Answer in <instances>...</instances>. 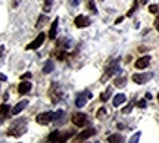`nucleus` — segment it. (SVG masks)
<instances>
[{
    "label": "nucleus",
    "mask_w": 159,
    "mask_h": 143,
    "mask_svg": "<svg viewBox=\"0 0 159 143\" xmlns=\"http://www.w3.org/2000/svg\"><path fill=\"white\" fill-rule=\"evenodd\" d=\"M85 3H87V7L90 9L91 13H97V7H96V3H94V0H85Z\"/></svg>",
    "instance_id": "21"
},
{
    "label": "nucleus",
    "mask_w": 159,
    "mask_h": 143,
    "mask_svg": "<svg viewBox=\"0 0 159 143\" xmlns=\"http://www.w3.org/2000/svg\"><path fill=\"white\" fill-rule=\"evenodd\" d=\"M155 28L159 31V12H158V16H156V19H155Z\"/></svg>",
    "instance_id": "34"
},
{
    "label": "nucleus",
    "mask_w": 159,
    "mask_h": 143,
    "mask_svg": "<svg viewBox=\"0 0 159 143\" xmlns=\"http://www.w3.org/2000/svg\"><path fill=\"white\" fill-rule=\"evenodd\" d=\"M158 100H159V95H158Z\"/></svg>",
    "instance_id": "41"
},
{
    "label": "nucleus",
    "mask_w": 159,
    "mask_h": 143,
    "mask_svg": "<svg viewBox=\"0 0 159 143\" xmlns=\"http://www.w3.org/2000/svg\"><path fill=\"white\" fill-rule=\"evenodd\" d=\"M131 109H133V105H130V106H125V108L122 109V114H128Z\"/></svg>",
    "instance_id": "33"
},
{
    "label": "nucleus",
    "mask_w": 159,
    "mask_h": 143,
    "mask_svg": "<svg viewBox=\"0 0 159 143\" xmlns=\"http://www.w3.org/2000/svg\"><path fill=\"white\" fill-rule=\"evenodd\" d=\"M19 3H21V0H12V7H18Z\"/></svg>",
    "instance_id": "35"
},
{
    "label": "nucleus",
    "mask_w": 159,
    "mask_h": 143,
    "mask_svg": "<svg viewBox=\"0 0 159 143\" xmlns=\"http://www.w3.org/2000/svg\"><path fill=\"white\" fill-rule=\"evenodd\" d=\"M149 63H150V56H149V55H144V56L139 58L136 61V68L137 69H144L149 67Z\"/></svg>",
    "instance_id": "10"
},
{
    "label": "nucleus",
    "mask_w": 159,
    "mask_h": 143,
    "mask_svg": "<svg viewBox=\"0 0 159 143\" xmlns=\"http://www.w3.org/2000/svg\"><path fill=\"white\" fill-rule=\"evenodd\" d=\"M30 90H31V83H30V81L22 80L19 83V86H18V93H19V95H27Z\"/></svg>",
    "instance_id": "12"
},
{
    "label": "nucleus",
    "mask_w": 159,
    "mask_h": 143,
    "mask_svg": "<svg viewBox=\"0 0 159 143\" xmlns=\"http://www.w3.org/2000/svg\"><path fill=\"white\" fill-rule=\"evenodd\" d=\"M90 97H93V95H91V93H89V92L80 93L78 96H77V99H75V106H77V108H83Z\"/></svg>",
    "instance_id": "5"
},
{
    "label": "nucleus",
    "mask_w": 159,
    "mask_h": 143,
    "mask_svg": "<svg viewBox=\"0 0 159 143\" xmlns=\"http://www.w3.org/2000/svg\"><path fill=\"white\" fill-rule=\"evenodd\" d=\"M0 81H6V75L5 74H0Z\"/></svg>",
    "instance_id": "38"
},
{
    "label": "nucleus",
    "mask_w": 159,
    "mask_h": 143,
    "mask_svg": "<svg viewBox=\"0 0 159 143\" xmlns=\"http://www.w3.org/2000/svg\"><path fill=\"white\" fill-rule=\"evenodd\" d=\"M149 12H150V13H158V12H159V6L158 5H150V6H149Z\"/></svg>",
    "instance_id": "29"
},
{
    "label": "nucleus",
    "mask_w": 159,
    "mask_h": 143,
    "mask_svg": "<svg viewBox=\"0 0 159 143\" xmlns=\"http://www.w3.org/2000/svg\"><path fill=\"white\" fill-rule=\"evenodd\" d=\"M57 25H59V18H56L53 22H52L50 31H49V39L50 40H55L56 39V33H57Z\"/></svg>",
    "instance_id": "14"
},
{
    "label": "nucleus",
    "mask_w": 159,
    "mask_h": 143,
    "mask_svg": "<svg viewBox=\"0 0 159 143\" xmlns=\"http://www.w3.org/2000/svg\"><path fill=\"white\" fill-rule=\"evenodd\" d=\"M30 78H31V72H25L21 75V80H30Z\"/></svg>",
    "instance_id": "32"
},
{
    "label": "nucleus",
    "mask_w": 159,
    "mask_h": 143,
    "mask_svg": "<svg viewBox=\"0 0 159 143\" xmlns=\"http://www.w3.org/2000/svg\"><path fill=\"white\" fill-rule=\"evenodd\" d=\"M53 69H55V63H53V61H50V59L46 61L44 65H43V72H44V74H50Z\"/></svg>",
    "instance_id": "15"
},
{
    "label": "nucleus",
    "mask_w": 159,
    "mask_h": 143,
    "mask_svg": "<svg viewBox=\"0 0 159 143\" xmlns=\"http://www.w3.org/2000/svg\"><path fill=\"white\" fill-rule=\"evenodd\" d=\"M100 2H105V0H100Z\"/></svg>",
    "instance_id": "42"
},
{
    "label": "nucleus",
    "mask_w": 159,
    "mask_h": 143,
    "mask_svg": "<svg viewBox=\"0 0 159 143\" xmlns=\"http://www.w3.org/2000/svg\"><path fill=\"white\" fill-rule=\"evenodd\" d=\"M37 122L41 124V126H46V124H49L50 121H53V112H41V114L37 115Z\"/></svg>",
    "instance_id": "6"
},
{
    "label": "nucleus",
    "mask_w": 159,
    "mask_h": 143,
    "mask_svg": "<svg viewBox=\"0 0 159 143\" xmlns=\"http://www.w3.org/2000/svg\"><path fill=\"white\" fill-rule=\"evenodd\" d=\"M114 84H115V87L122 89V87H125V84H127V78H125V77H118V78H115Z\"/></svg>",
    "instance_id": "20"
},
{
    "label": "nucleus",
    "mask_w": 159,
    "mask_h": 143,
    "mask_svg": "<svg viewBox=\"0 0 159 143\" xmlns=\"http://www.w3.org/2000/svg\"><path fill=\"white\" fill-rule=\"evenodd\" d=\"M55 56H56L59 61H63V59L66 58V52L65 50H57V52H55Z\"/></svg>",
    "instance_id": "26"
},
{
    "label": "nucleus",
    "mask_w": 159,
    "mask_h": 143,
    "mask_svg": "<svg viewBox=\"0 0 159 143\" xmlns=\"http://www.w3.org/2000/svg\"><path fill=\"white\" fill-rule=\"evenodd\" d=\"M75 134V130H65V131H59L57 133V137H56V142L57 143H65L68 139H71L72 136Z\"/></svg>",
    "instance_id": "8"
},
{
    "label": "nucleus",
    "mask_w": 159,
    "mask_h": 143,
    "mask_svg": "<svg viewBox=\"0 0 159 143\" xmlns=\"http://www.w3.org/2000/svg\"><path fill=\"white\" fill-rule=\"evenodd\" d=\"M75 27H78V28H85V27H89L90 25V19L87 16H84V15H78V16L75 18Z\"/></svg>",
    "instance_id": "9"
},
{
    "label": "nucleus",
    "mask_w": 159,
    "mask_h": 143,
    "mask_svg": "<svg viewBox=\"0 0 159 143\" xmlns=\"http://www.w3.org/2000/svg\"><path fill=\"white\" fill-rule=\"evenodd\" d=\"M52 5H53V0H44V5H43L44 13H49L52 11Z\"/></svg>",
    "instance_id": "23"
},
{
    "label": "nucleus",
    "mask_w": 159,
    "mask_h": 143,
    "mask_svg": "<svg viewBox=\"0 0 159 143\" xmlns=\"http://www.w3.org/2000/svg\"><path fill=\"white\" fill-rule=\"evenodd\" d=\"M27 131V120H18L11 126L7 130V136H13V137H21L24 133Z\"/></svg>",
    "instance_id": "1"
},
{
    "label": "nucleus",
    "mask_w": 159,
    "mask_h": 143,
    "mask_svg": "<svg viewBox=\"0 0 159 143\" xmlns=\"http://www.w3.org/2000/svg\"><path fill=\"white\" fill-rule=\"evenodd\" d=\"M122 19H124V18H122V16H119L118 19H116V21H115V24H121V22H122Z\"/></svg>",
    "instance_id": "37"
},
{
    "label": "nucleus",
    "mask_w": 159,
    "mask_h": 143,
    "mask_svg": "<svg viewBox=\"0 0 159 143\" xmlns=\"http://www.w3.org/2000/svg\"><path fill=\"white\" fill-rule=\"evenodd\" d=\"M49 21V18H47V15H40L39 16V19H37V24H35V28L37 30H40V28H43V25H44L46 22Z\"/></svg>",
    "instance_id": "18"
},
{
    "label": "nucleus",
    "mask_w": 159,
    "mask_h": 143,
    "mask_svg": "<svg viewBox=\"0 0 159 143\" xmlns=\"http://www.w3.org/2000/svg\"><path fill=\"white\" fill-rule=\"evenodd\" d=\"M72 122H74L77 127H84L89 124V117L83 112H75L72 115Z\"/></svg>",
    "instance_id": "2"
},
{
    "label": "nucleus",
    "mask_w": 159,
    "mask_h": 143,
    "mask_svg": "<svg viewBox=\"0 0 159 143\" xmlns=\"http://www.w3.org/2000/svg\"><path fill=\"white\" fill-rule=\"evenodd\" d=\"M142 3L143 5H146V3H148V0H142Z\"/></svg>",
    "instance_id": "40"
},
{
    "label": "nucleus",
    "mask_w": 159,
    "mask_h": 143,
    "mask_svg": "<svg viewBox=\"0 0 159 143\" xmlns=\"http://www.w3.org/2000/svg\"><path fill=\"white\" fill-rule=\"evenodd\" d=\"M44 40H46V34H44V33H40V34L35 37L34 40H33L28 46L25 47V49H27V50H37V49H39V47L44 43Z\"/></svg>",
    "instance_id": "3"
},
{
    "label": "nucleus",
    "mask_w": 159,
    "mask_h": 143,
    "mask_svg": "<svg viewBox=\"0 0 159 143\" xmlns=\"http://www.w3.org/2000/svg\"><path fill=\"white\" fill-rule=\"evenodd\" d=\"M57 133H59V130H55V131H52L50 134H49V142H56Z\"/></svg>",
    "instance_id": "28"
},
{
    "label": "nucleus",
    "mask_w": 159,
    "mask_h": 143,
    "mask_svg": "<svg viewBox=\"0 0 159 143\" xmlns=\"http://www.w3.org/2000/svg\"><path fill=\"white\" fill-rule=\"evenodd\" d=\"M127 100V97H125V95H122V93H119V95H116V96L114 97V106L116 108V106H119V105H122V103Z\"/></svg>",
    "instance_id": "17"
},
{
    "label": "nucleus",
    "mask_w": 159,
    "mask_h": 143,
    "mask_svg": "<svg viewBox=\"0 0 159 143\" xmlns=\"http://www.w3.org/2000/svg\"><path fill=\"white\" fill-rule=\"evenodd\" d=\"M9 114V105L7 103H3V105H0V121L5 120L6 117Z\"/></svg>",
    "instance_id": "16"
},
{
    "label": "nucleus",
    "mask_w": 159,
    "mask_h": 143,
    "mask_svg": "<svg viewBox=\"0 0 159 143\" xmlns=\"http://www.w3.org/2000/svg\"><path fill=\"white\" fill-rule=\"evenodd\" d=\"M153 78V74L152 72H143V74H134L133 75V81L137 83V84H144Z\"/></svg>",
    "instance_id": "4"
},
{
    "label": "nucleus",
    "mask_w": 159,
    "mask_h": 143,
    "mask_svg": "<svg viewBox=\"0 0 159 143\" xmlns=\"http://www.w3.org/2000/svg\"><path fill=\"white\" fill-rule=\"evenodd\" d=\"M3 53H5V46H0V58L3 56Z\"/></svg>",
    "instance_id": "36"
},
{
    "label": "nucleus",
    "mask_w": 159,
    "mask_h": 143,
    "mask_svg": "<svg viewBox=\"0 0 159 143\" xmlns=\"http://www.w3.org/2000/svg\"><path fill=\"white\" fill-rule=\"evenodd\" d=\"M71 3H72V5H74V6H77V5H78V3H80V0H71Z\"/></svg>",
    "instance_id": "39"
},
{
    "label": "nucleus",
    "mask_w": 159,
    "mask_h": 143,
    "mask_svg": "<svg viewBox=\"0 0 159 143\" xmlns=\"http://www.w3.org/2000/svg\"><path fill=\"white\" fill-rule=\"evenodd\" d=\"M137 6H139V2L134 0V3H133V6H131V9L127 12V16H133V15H134V12L137 11Z\"/></svg>",
    "instance_id": "24"
},
{
    "label": "nucleus",
    "mask_w": 159,
    "mask_h": 143,
    "mask_svg": "<svg viewBox=\"0 0 159 143\" xmlns=\"http://www.w3.org/2000/svg\"><path fill=\"white\" fill-rule=\"evenodd\" d=\"M106 114V109L105 108H100L99 111H97V118H103V115Z\"/></svg>",
    "instance_id": "30"
},
{
    "label": "nucleus",
    "mask_w": 159,
    "mask_h": 143,
    "mask_svg": "<svg viewBox=\"0 0 159 143\" xmlns=\"http://www.w3.org/2000/svg\"><path fill=\"white\" fill-rule=\"evenodd\" d=\"M137 106H139V108H146V100H144V99L139 100V102H137Z\"/></svg>",
    "instance_id": "31"
},
{
    "label": "nucleus",
    "mask_w": 159,
    "mask_h": 143,
    "mask_svg": "<svg viewBox=\"0 0 159 143\" xmlns=\"http://www.w3.org/2000/svg\"><path fill=\"white\" fill-rule=\"evenodd\" d=\"M119 71H121V68H119V63H118V61H115V62H112L108 68H106V74H105V77L102 78V81L105 80V78H108V77H112V75L118 74Z\"/></svg>",
    "instance_id": "7"
},
{
    "label": "nucleus",
    "mask_w": 159,
    "mask_h": 143,
    "mask_svg": "<svg viewBox=\"0 0 159 143\" xmlns=\"http://www.w3.org/2000/svg\"><path fill=\"white\" fill-rule=\"evenodd\" d=\"M94 134H96V130H94V128H85V130H83V131L80 133L78 136H77V140L83 142V140L90 139L91 136H94Z\"/></svg>",
    "instance_id": "11"
},
{
    "label": "nucleus",
    "mask_w": 159,
    "mask_h": 143,
    "mask_svg": "<svg viewBox=\"0 0 159 143\" xmlns=\"http://www.w3.org/2000/svg\"><path fill=\"white\" fill-rule=\"evenodd\" d=\"M27 105H28V100L27 99H24V100H21V102H18L13 108H12V115H18L21 111H24V109L27 108Z\"/></svg>",
    "instance_id": "13"
},
{
    "label": "nucleus",
    "mask_w": 159,
    "mask_h": 143,
    "mask_svg": "<svg viewBox=\"0 0 159 143\" xmlns=\"http://www.w3.org/2000/svg\"><path fill=\"white\" fill-rule=\"evenodd\" d=\"M140 136H142V133H140V131L134 133V134L131 136V139H130V142H128V143H139V140H140Z\"/></svg>",
    "instance_id": "25"
},
{
    "label": "nucleus",
    "mask_w": 159,
    "mask_h": 143,
    "mask_svg": "<svg viewBox=\"0 0 159 143\" xmlns=\"http://www.w3.org/2000/svg\"><path fill=\"white\" fill-rule=\"evenodd\" d=\"M63 114H65V112H63L62 109H59V111H56V112H53V121L61 120V118L63 117Z\"/></svg>",
    "instance_id": "27"
},
{
    "label": "nucleus",
    "mask_w": 159,
    "mask_h": 143,
    "mask_svg": "<svg viewBox=\"0 0 159 143\" xmlns=\"http://www.w3.org/2000/svg\"><path fill=\"white\" fill-rule=\"evenodd\" d=\"M109 143H124V137L121 134H112L108 137Z\"/></svg>",
    "instance_id": "19"
},
{
    "label": "nucleus",
    "mask_w": 159,
    "mask_h": 143,
    "mask_svg": "<svg viewBox=\"0 0 159 143\" xmlns=\"http://www.w3.org/2000/svg\"><path fill=\"white\" fill-rule=\"evenodd\" d=\"M111 93H112V89L109 87V89H106V90H105V92L100 95V99H102V102H106V100H108L109 97H111Z\"/></svg>",
    "instance_id": "22"
}]
</instances>
